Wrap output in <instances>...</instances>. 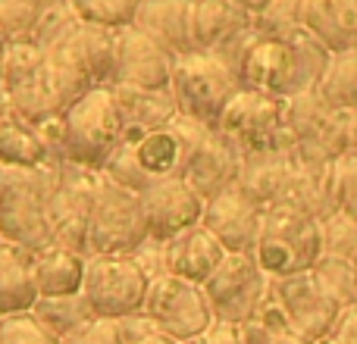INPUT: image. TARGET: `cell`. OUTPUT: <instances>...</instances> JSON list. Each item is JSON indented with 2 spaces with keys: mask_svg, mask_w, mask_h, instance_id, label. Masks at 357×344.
<instances>
[{
  "mask_svg": "<svg viewBox=\"0 0 357 344\" xmlns=\"http://www.w3.org/2000/svg\"><path fill=\"white\" fill-rule=\"evenodd\" d=\"M226 247L210 235V228H204L201 222L185 232H178L176 238L157 244V260H160V272H169L185 282L204 285L216 272V266L226 257Z\"/></svg>",
  "mask_w": 357,
  "mask_h": 344,
  "instance_id": "obj_19",
  "label": "cell"
},
{
  "mask_svg": "<svg viewBox=\"0 0 357 344\" xmlns=\"http://www.w3.org/2000/svg\"><path fill=\"white\" fill-rule=\"evenodd\" d=\"M119 100V110L126 119V135H142V132L160 129L178 116V107L173 100V91H144V88H126L110 85Z\"/></svg>",
  "mask_w": 357,
  "mask_h": 344,
  "instance_id": "obj_29",
  "label": "cell"
},
{
  "mask_svg": "<svg viewBox=\"0 0 357 344\" xmlns=\"http://www.w3.org/2000/svg\"><path fill=\"white\" fill-rule=\"evenodd\" d=\"M56 169H6L0 182V241L25 253H41L54 247L47 219V197Z\"/></svg>",
  "mask_w": 357,
  "mask_h": 344,
  "instance_id": "obj_4",
  "label": "cell"
},
{
  "mask_svg": "<svg viewBox=\"0 0 357 344\" xmlns=\"http://www.w3.org/2000/svg\"><path fill=\"white\" fill-rule=\"evenodd\" d=\"M94 185H98V172L91 169L73 166V163H63V169H56L54 188L47 197V219L56 247L88 253Z\"/></svg>",
  "mask_w": 357,
  "mask_h": 344,
  "instance_id": "obj_13",
  "label": "cell"
},
{
  "mask_svg": "<svg viewBox=\"0 0 357 344\" xmlns=\"http://www.w3.org/2000/svg\"><path fill=\"white\" fill-rule=\"evenodd\" d=\"M82 22H100L110 29L132 25L142 0H66Z\"/></svg>",
  "mask_w": 357,
  "mask_h": 344,
  "instance_id": "obj_33",
  "label": "cell"
},
{
  "mask_svg": "<svg viewBox=\"0 0 357 344\" xmlns=\"http://www.w3.org/2000/svg\"><path fill=\"white\" fill-rule=\"evenodd\" d=\"M138 197H142V210L148 219L151 244H163L185 228L197 226L204 216V203H207L185 175L157 178L148 188L138 191Z\"/></svg>",
  "mask_w": 357,
  "mask_h": 344,
  "instance_id": "obj_15",
  "label": "cell"
},
{
  "mask_svg": "<svg viewBox=\"0 0 357 344\" xmlns=\"http://www.w3.org/2000/svg\"><path fill=\"white\" fill-rule=\"evenodd\" d=\"M238 329H241V341L245 344H314L291 326L289 316L282 313V307L276 304L273 295H270V301L248 322H241Z\"/></svg>",
  "mask_w": 357,
  "mask_h": 344,
  "instance_id": "obj_31",
  "label": "cell"
},
{
  "mask_svg": "<svg viewBox=\"0 0 357 344\" xmlns=\"http://www.w3.org/2000/svg\"><path fill=\"white\" fill-rule=\"evenodd\" d=\"M126 138V119L110 85H94L56 123L63 163L100 172Z\"/></svg>",
  "mask_w": 357,
  "mask_h": 344,
  "instance_id": "obj_3",
  "label": "cell"
},
{
  "mask_svg": "<svg viewBox=\"0 0 357 344\" xmlns=\"http://www.w3.org/2000/svg\"><path fill=\"white\" fill-rule=\"evenodd\" d=\"M41 13V6L25 3V0H0V41L16 44L35 38Z\"/></svg>",
  "mask_w": 357,
  "mask_h": 344,
  "instance_id": "obj_35",
  "label": "cell"
},
{
  "mask_svg": "<svg viewBox=\"0 0 357 344\" xmlns=\"http://www.w3.org/2000/svg\"><path fill=\"white\" fill-rule=\"evenodd\" d=\"M3 79H6V44L0 41V97H3Z\"/></svg>",
  "mask_w": 357,
  "mask_h": 344,
  "instance_id": "obj_45",
  "label": "cell"
},
{
  "mask_svg": "<svg viewBox=\"0 0 357 344\" xmlns=\"http://www.w3.org/2000/svg\"><path fill=\"white\" fill-rule=\"evenodd\" d=\"M178 56L173 50L160 47L154 38L138 31L135 25L119 29V66L113 85L144 88V91H167L173 81Z\"/></svg>",
  "mask_w": 357,
  "mask_h": 344,
  "instance_id": "obj_17",
  "label": "cell"
},
{
  "mask_svg": "<svg viewBox=\"0 0 357 344\" xmlns=\"http://www.w3.org/2000/svg\"><path fill=\"white\" fill-rule=\"evenodd\" d=\"M301 25L329 50L357 47V0H304Z\"/></svg>",
  "mask_w": 357,
  "mask_h": 344,
  "instance_id": "obj_23",
  "label": "cell"
},
{
  "mask_svg": "<svg viewBox=\"0 0 357 344\" xmlns=\"http://www.w3.org/2000/svg\"><path fill=\"white\" fill-rule=\"evenodd\" d=\"M254 257L270 279L310 269L323 257V222L289 207H266Z\"/></svg>",
  "mask_w": 357,
  "mask_h": 344,
  "instance_id": "obj_5",
  "label": "cell"
},
{
  "mask_svg": "<svg viewBox=\"0 0 357 344\" xmlns=\"http://www.w3.org/2000/svg\"><path fill=\"white\" fill-rule=\"evenodd\" d=\"M56 344H126L123 322H119V320H100V316H94V320L82 322V326L73 329V332L60 335Z\"/></svg>",
  "mask_w": 357,
  "mask_h": 344,
  "instance_id": "obj_40",
  "label": "cell"
},
{
  "mask_svg": "<svg viewBox=\"0 0 357 344\" xmlns=\"http://www.w3.org/2000/svg\"><path fill=\"white\" fill-rule=\"evenodd\" d=\"M31 257L19 247L0 241V316L31 313L35 304L41 301L31 272Z\"/></svg>",
  "mask_w": 357,
  "mask_h": 344,
  "instance_id": "obj_27",
  "label": "cell"
},
{
  "mask_svg": "<svg viewBox=\"0 0 357 344\" xmlns=\"http://www.w3.org/2000/svg\"><path fill=\"white\" fill-rule=\"evenodd\" d=\"M25 3H35V6H41V10H47V6L56 3V0H25Z\"/></svg>",
  "mask_w": 357,
  "mask_h": 344,
  "instance_id": "obj_47",
  "label": "cell"
},
{
  "mask_svg": "<svg viewBox=\"0 0 357 344\" xmlns=\"http://www.w3.org/2000/svg\"><path fill=\"white\" fill-rule=\"evenodd\" d=\"M210 307L216 322H248L273 295V279L260 269L254 251L248 253H226L216 272L204 282Z\"/></svg>",
  "mask_w": 357,
  "mask_h": 344,
  "instance_id": "obj_12",
  "label": "cell"
},
{
  "mask_svg": "<svg viewBox=\"0 0 357 344\" xmlns=\"http://www.w3.org/2000/svg\"><path fill=\"white\" fill-rule=\"evenodd\" d=\"M348 125H351V113L333 107L317 88L289 97L291 150L304 163L329 166L342 154H348Z\"/></svg>",
  "mask_w": 357,
  "mask_h": 344,
  "instance_id": "obj_10",
  "label": "cell"
},
{
  "mask_svg": "<svg viewBox=\"0 0 357 344\" xmlns=\"http://www.w3.org/2000/svg\"><path fill=\"white\" fill-rule=\"evenodd\" d=\"M301 6L304 0H266L264 10L254 13V29L260 35H289L301 25Z\"/></svg>",
  "mask_w": 357,
  "mask_h": 344,
  "instance_id": "obj_36",
  "label": "cell"
},
{
  "mask_svg": "<svg viewBox=\"0 0 357 344\" xmlns=\"http://www.w3.org/2000/svg\"><path fill=\"white\" fill-rule=\"evenodd\" d=\"M270 207H289L314 219H329L335 213V188H333V163L329 166H317V163H304L298 157V166L291 169L289 182L282 185L276 203Z\"/></svg>",
  "mask_w": 357,
  "mask_h": 344,
  "instance_id": "obj_21",
  "label": "cell"
},
{
  "mask_svg": "<svg viewBox=\"0 0 357 344\" xmlns=\"http://www.w3.org/2000/svg\"><path fill=\"white\" fill-rule=\"evenodd\" d=\"M348 150H357V113H351V125H348Z\"/></svg>",
  "mask_w": 357,
  "mask_h": 344,
  "instance_id": "obj_44",
  "label": "cell"
},
{
  "mask_svg": "<svg viewBox=\"0 0 357 344\" xmlns=\"http://www.w3.org/2000/svg\"><path fill=\"white\" fill-rule=\"evenodd\" d=\"M138 31L154 38L160 47L173 50L176 56H185L195 50L191 41V0H142L135 19Z\"/></svg>",
  "mask_w": 357,
  "mask_h": 344,
  "instance_id": "obj_22",
  "label": "cell"
},
{
  "mask_svg": "<svg viewBox=\"0 0 357 344\" xmlns=\"http://www.w3.org/2000/svg\"><path fill=\"white\" fill-rule=\"evenodd\" d=\"M142 316L157 332L169 335V338L182 344L201 338L216 322L213 307L204 295V285L185 282V279H176L169 272H154L151 276Z\"/></svg>",
  "mask_w": 357,
  "mask_h": 344,
  "instance_id": "obj_11",
  "label": "cell"
},
{
  "mask_svg": "<svg viewBox=\"0 0 357 344\" xmlns=\"http://www.w3.org/2000/svg\"><path fill=\"white\" fill-rule=\"evenodd\" d=\"M273 297L282 307V313L289 316L291 326L314 344L329 332L335 316L345 310L339 304V297L320 282L314 266L304 272H295V276L273 279Z\"/></svg>",
  "mask_w": 357,
  "mask_h": 344,
  "instance_id": "obj_14",
  "label": "cell"
},
{
  "mask_svg": "<svg viewBox=\"0 0 357 344\" xmlns=\"http://www.w3.org/2000/svg\"><path fill=\"white\" fill-rule=\"evenodd\" d=\"M216 132L238 144L241 154H264V150H285L291 148L289 135V100L273 94L238 88L222 107Z\"/></svg>",
  "mask_w": 357,
  "mask_h": 344,
  "instance_id": "obj_9",
  "label": "cell"
},
{
  "mask_svg": "<svg viewBox=\"0 0 357 344\" xmlns=\"http://www.w3.org/2000/svg\"><path fill=\"white\" fill-rule=\"evenodd\" d=\"M220 56L232 63L241 88L285 100L314 91L329 63V50L307 29H295L289 35H260L251 29L245 38L220 50Z\"/></svg>",
  "mask_w": 357,
  "mask_h": 344,
  "instance_id": "obj_1",
  "label": "cell"
},
{
  "mask_svg": "<svg viewBox=\"0 0 357 344\" xmlns=\"http://www.w3.org/2000/svg\"><path fill=\"white\" fill-rule=\"evenodd\" d=\"M50 163V144L31 123L19 119L6 107L0 110V166L3 169H41Z\"/></svg>",
  "mask_w": 357,
  "mask_h": 344,
  "instance_id": "obj_28",
  "label": "cell"
},
{
  "mask_svg": "<svg viewBox=\"0 0 357 344\" xmlns=\"http://www.w3.org/2000/svg\"><path fill=\"white\" fill-rule=\"evenodd\" d=\"M35 316L56 335V338L66 335V332H73V329H79L82 322L94 320V313L88 310V304H85L82 295H75V297H41V301L35 304Z\"/></svg>",
  "mask_w": 357,
  "mask_h": 344,
  "instance_id": "obj_32",
  "label": "cell"
},
{
  "mask_svg": "<svg viewBox=\"0 0 357 344\" xmlns=\"http://www.w3.org/2000/svg\"><path fill=\"white\" fill-rule=\"evenodd\" d=\"M323 253L351 260L357 253V219L335 210L329 219H323Z\"/></svg>",
  "mask_w": 357,
  "mask_h": 344,
  "instance_id": "obj_38",
  "label": "cell"
},
{
  "mask_svg": "<svg viewBox=\"0 0 357 344\" xmlns=\"http://www.w3.org/2000/svg\"><path fill=\"white\" fill-rule=\"evenodd\" d=\"M335 207L357 219V150H348L333 163Z\"/></svg>",
  "mask_w": 357,
  "mask_h": 344,
  "instance_id": "obj_39",
  "label": "cell"
},
{
  "mask_svg": "<svg viewBox=\"0 0 357 344\" xmlns=\"http://www.w3.org/2000/svg\"><path fill=\"white\" fill-rule=\"evenodd\" d=\"M73 50L79 56L82 69L88 72L91 85H113L119 66V29L100 22H75L73 29Z\"/></svg>",
  "mask_w": 357,
  "mask_h": 344,
  "instance_id": "obj_24",
  "label": "cell"
},
{
  "mask_svg": "<svg viewBox=\"0 0 357 344\" xmlns=\"http://www.w3.org/2000/svg\"><path fill=\"white\" fill-rule=\"evenodd\" d=\"M238 88L241 81L232 63L220 54H207V50H191V54L178 56L173 81H169L178 116H188L210 129L216 125L222 107Z\"/></svg>",
  "mask_w": 357,
  "mask_h": 344,
  "instance_id": "obj_7",
  "label": "cell"
},
{
  "mask_svg": "<svg viewBox=\"0 0 357 344\" xmlns=\"http://www.w3.org/2000/svg\"><path fill=\"white\" fill-rule=\"evenodd\" d=\"M298 166V154L291 148L285 150H264V154H245L241 157V172H238V188L257 203L270 207L276 203L282 185L289 182L291 169Z\"/></svg>",
  "mask_w": 357,
  "mask_h": 344,
  "instance_id": "obj_25",
  "label": "cell"
},
{
  "mask_svg": "<svg viewBox=\"0 0 357 344\" xmlns=\"http://www.w3.org/2000/svg\"><path fill=\"white\" fill-rule=\"evenodd\" d=\"M188 344H245V341H241V329L238 326H232V322H213L201 338H195Z\"/></svg>",
  "mask_w": 357,
  "mask_h": 344,
  "instance_id": "obj_42",
  "label": "cell"
},
{
  "mask_svg": "<svg viewBox=\"0 0 357 344\" xmlns=\"http://www.w3.org/2000/svg\"><path fill=\"white\" fill-rule=\"evenodd\" d=\"M317 91L339 110L357 113V47L329 54L326 69L317 81Z\"/></svg>",
  "mask_w": 357,
  "mask_h": 344,
  "instance_id": "obj_30",
  "label": "cell"
},
{
  "mask_svg": "<svg viewBox=\"0 0 357 344\" xmlns=\"http://www.w3.org/2000/svg\"><path fill=\"white\" fill-rule=\"evenodd\" d=\"M3 172H6V169H3V166H0V182H3Z\"/></svg>",
  "mask_w": 357,
  "mask_h": 344,
  "instance_id": "obj_49",
  "label": "cell"
},
{
  "mask_svg": "<svg viewBox=\"0 0 357 344\" xmlns=\"http://www.w3.org/2000/svg\"><path fill=\"white\" fill-rule=\"evenodd\" d=\"M210 125H201L188 116H176L173 123L160 125V129L142 132V135H126L116 154L107 160L100 172L113 178V182L126 185L132 191L148 188L157 178L182 175L188 166V157L195 144L204 138Z\"/></svg>",
  "mask_w": 357,
  "mask_h": 344,
  "instance_id": "obj_2",
  "label": "cell"
},
{
  "mask_svg": "<svg viewBox=\"0 0 357 344\" xmlns=\"http://www.w3.org/2000/svg\"><path fill=\"white\" fill-rule=\"evenodd\" d=\"M151 276L154 272L138 260V253H88L82 297L100 320H129L142 313Z\"/></svg>",
  "mask_w": 357,
  "mask_h": 344,
  "instance_id": "obj_8",
  "label": "cell"
},
{
  "mask_svg": "<svg viewBox=\"0 0 357 344\" xmlns=\"http://www.w3.org/2000/svg\"><path fill=\"white\" fill-rule=\"evenodd\" d=\"M264 203H257L254 197H248L238 185L220 191L216 197H210L204 203L201 226L210 228L216 241L226 247L229 253H248L257 244V232L264 222Z\"/></svg>",
  "mask_w": 357,
  "mask_h": 344,
  "instance_id": "obj_16",
  "label": "cell"
},
{
  "mask_svg": "<svg viewBox=\"0 0 357 344\" xmlns=\"http://www.w3.org/2000/svg\"><path fill=\"white\" fill-rule=\"evenodd\" d=\"M148 244L151 235L138 191L113 182L107 172H98L91 226H88V253H126V257H135Z\"/></svg>",
  "mask_w": 357,
  "mask_h": 344,
  "instance_id": "obj_6",
  "label": "cell"
},
{
  "mask_svg": "<svg viewBox=\"0 0 357 344\" xmlns=\"http://www.w3.org/2000/svg\"><path fill=\"white\" fill-rule=\"evenodd\" d=\"M126 344H182V341H176V338H169V335L157 332L154 326H144L142 332L129 335V338H126Z\"/></svg>",
  "mask_w": 357,
  "mask_h": 344,
  "instance_id": "obj_43",
  "label": "cell"
},
{
  "mask_svg": "<svg viewBox=\"0 0 357 344\" xmlns=\"http://www.w3.org/2000/svg\"><path fill=\"white\" fill-rule=\"evenodd\" d=\"M314 272L320 276V282L339 297L342 307L357 304V272H354L351 260L335 257V253H323L314 263Z\"/></svg>",
  "mask_w": 357,
  "mask_h": 344,
  "instance_id": "obj_34",
  "label": "cell"
},
{
  "mask_svg": "<svg viewBox=\"0 0 357 344\" xmlns=\"http://www.w3.org/2000/svg\"><path fill=\"white\" fill-rule=\"evenodd\" d=\"M235 3H241V6H248L251 13H257V10H264L266 0H235Z\"/></svg>",
  "mask_w": 357,
  "mask_h": 344,
  "instance_id": "obj_46",
  "label": "cell"
},
{
  "mask_svg": "<svg viewBox=\"0 0 357 344\" xmlns=\"http://www.w3.org/2000/svg\"><path fill=\"white\" fill-rule=\"evenodd\" d=\"M88 253L69 251V247H47L31 257V272L41 297H75L82 295Z\"/></svg>",
  "mask_w": 357,
  "mask_h": 344,
  "instance_id": "obj_26",
  "label": "cell"
},
{
  "mask_svg": "<svg viewBox=\"0 0 357 344\" xmlns=\"http://www.w3.org/2000/svg\"><path fill=\"white\" fill-rule=\"evenodd\" d=\"M317 344H357V304L342 310L335 316V322L329 326V332Z\"/></svg>",
  "mask_w": 357,
  "mask_h": 344,
  "instance_id": "obj_41",
  "label": "cell"
},
{
  "mask_svg": "<svg viewBox=\"0 0 357 344\" xmlns=\"http://www.w3.org/2000/svg\"><path fill=\"white\" fill-rule=\"evenodd\" d=\"M254 29V13L235 0H191V41L195 50L220 54Z\"/></svg>",
  "mask_w": 357,
  "mask_h": 344,
  "instance_id": "obj_20",
  "label": "cell"
},
{
  "mask_svg": "<svg viewBox=\"0 0 357 344\" xmlns=\"http://www.w3.org/2000/svg\"><path fill=\"white\" fill-rule=\"evenodd\" d=\"M351 263H354V272H357V253H354V257H351Z\"/></svg>",
  "mask_w": 357,
  "mask_h": 344,
  "instance_id": "obj_48",
  "label": "cell"
},
{
  "mask_svg": "<svg viewBox=\"0 0 357 344\" xmlns=\"http://www.w3.org/2000/svg\"><path fill=\"white\" fill-rule=\"evenodd\" d=\"M0 344H56V335L31 313L0 316Z\"/></svg>",
  "mask_w": 357,
  "mask_h": 344,
  "instance_id": "obj_37",
  "label": "cell"
},
{
  "mask_svg": "<svg viewBox=\"0 0 357 344\" xmlns=\"http://www.w3.org/2000/svg\"><path fill=\"white\" fill-rule=\"evenodd\" d=\"M241 150L235 141H229L222 132L207 129L204 138L195 144L188 157V166H185L182 175L188 178V185L204 197H216L220 191L232 188L238 182V172H241Z\"/></svg>",
  "mask_w": 357,
  "mask_h": 344,
  "instance_id": "obj_18",
  "label": "cell"
}]
</instances>
